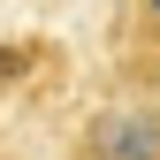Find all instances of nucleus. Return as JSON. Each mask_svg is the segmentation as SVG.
I'll return each instance as SVG.
<instances>
[{
  "label": "nucleus",
  "instance_id": "f257e3e1",
  "mask_svg": "<svg viewBox=\"0 0 160 160\" xmlns=\"http://www.w3.org/2000/svg\"><path fill=\"white\" fill-rule=\"evenodd\" d=\"M76 160H160V107H99L76 137Z\"/></svg>",
  "mask_w": 160,
  "mask_h": 160
},
{
  "label": "nucleus",
  "instance_id": "f03ea898",
  "mask_svg": "<svg viewBox=\"0 0 160 160\" xmlns=\"http://www.w3.org/2000/svg\"><path fill=\"white\" fill-rule=\"evenodd\" d=\"M145 15H152V23H160V0H145Z\"/></svg>",
  "mask_w": 160,
  "mask_h": 160
}]
</instances>
